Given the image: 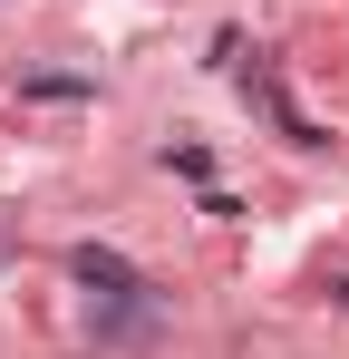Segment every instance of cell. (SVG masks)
Instances as JSON below:
<instances>
[{
    "mask_svg": "<svg viewBox=\"0 0 349 359\" xmlns=\"http://www.w3.org/2000/svg\"><path fill=\"white\" fill-rule=\"evenodd\" d=\"M78 282H97L107 301H126V292H136V272H126L116 252H97V243H78Z\"/></svg>",
    "mask_w": 349,
    "mask_h": 359,
    "instance_id": "cell-1",
    "label": "cell"
}]
</instances>
